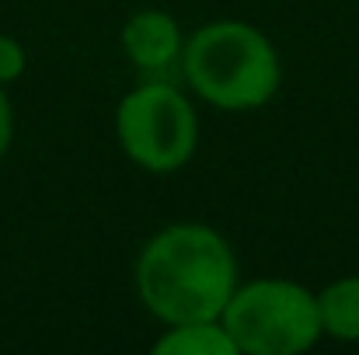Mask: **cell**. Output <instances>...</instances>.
Instances as JSON below:
<instances>
[{"instance_id": "1", "label": "cell", "mask_w": 359, "mask_h": 355, "mask_svg": "<svg viewBox=\"0 0 359 355\" xmlns=\"http://www.w3.org/2000/svg\"><path fill=\"white\" fill-rule=\"evenodd\" d=\"M143 307L164 324L220 317L238 289V258L206 223H171L150 237L133 268Z\"/></svg>"}, {"instance_id": "2", "label": "cell", "mask_w": 359, "mask_h": 355, "mask_svg": "<svg viewBox=\"0 0 359 355\" xmlns=\"http://www.w3.org/2000/svg\"><path fill=\"white\" fill-rule=\"evenodd\" d=\"M178 67L189 88L224 112H251L269 105L283 81L276 46L265 39V32L244 21H210L196 28Z\"/></svg>"}, {"instance_id": "3", "label": "cell", "mask_w": 359, "mask_h": 355, "mask_svg": "<svg viewBox=\"0 0 359 355\" xmlns=\"http://www.w3.org/2000/svg\"><path fill=\"white\" fill-rule=\"evenodd\" d=\"M238 352L300 355L318 345V293L290 279H251L231 293L220 314Z\"/></svg>"}, {"instance_id": "4", "label": "cell", "mask_w": 359, "mask_h": 355, "mask_svg": "<svg viewBox=\"0 0 359 355\" xmlns=\"http://www.w3.org/2000/svg\"><path fill=\"white\" fill-rule=\"evenodd\" d=\"M116 136L136 167L150 174H175L196 157L199 118L175 84L164 77H143V84L122 95Z\"/></svg>"}, {"instance_id": "5", "label": "cell", "mask_w": 359, "mask_h": 355, "mask_svg": "<svg viewBox=\"0 0 359 355\" xmlns=\"http://www.w3.org/2000/svg\"><path fill=\"white\" fill-rule=\"evenodd\" d=\"M122 53L126 60L143 74V77H161L168 74L175 63H182V49H185V35L178 28V21L168 11H136L126 25H122Z\"/></svg>"}, {"instance_id": "6", "label": "cell", "mask_w": 359, "mask_h": 355, "mask_svg": "<svg viewBox=\"0 0 359 355\" xmlns=\"http://www.w3.org/2000/svg\"><path fill=\"white\" fill-rule=\"evenodd\" d=\"M157 355H238L234 338L227 335L220 317L168 324V331L154 342Z\"/></svg>"}, {"instance_id": "7", "label": "cell", "mask_w": 359, "mask_h": 355, "mask_svg": "<svg viewBox=\"0 0 359 355\" xmlns=\"http://www.w3.org/2000/svg\"><path fill=\"white\" fill-rule=\"evenodd\" d=\"M321 335L335 342H359V275H342L318 293Z\"/></svg>"}, {"instance_id": "8", "label": "cell", "mask_w": 359, "mask_h": 355, "mask_svg": "<svg viewBox=\"0 0 359 355\" xmlns=\"http://www.w3.org/2000/svg\"><path fill=\"white\" fill-rule=\"evenodd\" d=\"M25 74V46L0 32V88L14 84Z\"/></svg>"}, {"instance_id": "9", "label": "cell", "mask_w": 359, "mask_h": 355, "mask_svg": "<svg viewBox=\"0 0 359 355\" xmlns=\"http://www.w3.org/2000/svg\"><path fill=\"white\" fill-rule=\"evenodd\" d=\"M11 143H14V112H11V102L0 88V160L7 157Z\"/></svg>"}]
</instances>
